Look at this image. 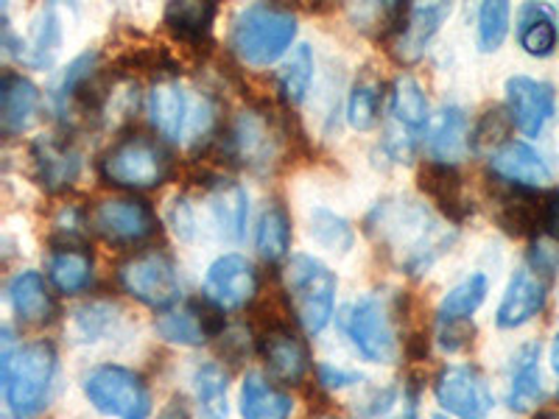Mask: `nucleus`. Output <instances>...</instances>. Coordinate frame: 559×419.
Here are the masks:
<instances>
[{
	"label": "nucleus",
	"mask_w": 559,
	"mask_h": 419,
	"mask_svg": "<svg viewBox=\"0 0 559 419\" xmlns=\"http://www.w3.org/2000/svg\"><path fill=\"white\" fill-rule=\"evenodd\" d=\"M261 356L269 372L283 383L306 381V375L311 372V352H308L306 342L286 324H274L263 333Z\"/></svg>",
	"instance_id": "4be33fe9"
},
{
	"label": "nucleus",
	"mask_w": 559,
	"mask_h": 419,
	"mask_svg": "<svg viewBox=\"0 0 559 419\" xmlns=\"http://www.w3.org/2000/svg\"><path fill=\"white\" fill-rule=\"evenodd\" d=\"M381 82L372 73H364L347 96V123L356 132H369L381 121Z\"/></svg>",
	"instance_id": "58836bf2"
},
{
	"label": "nucleus",
	"mask_w": 559,
	"mask_h": 419,
	"mask_svg": "<svg viewBox=\"0 0 559 419\" xmlns=\"http://www.w3.org/2000/svg\"><path fill=\"white\" fill-rule=\"evenodd\" d=\"M509 20H512V7L503 0H489L478 7L476 32H478V48L484 53H496L503 45L509 34Z\"/></svg>",
	"instance_id": "79ce46f5"
},
{
	"label": "nucleus",
	"mask_w": 559,
	"mask_h": 419,
	"mask_svg": "<svg viewBox=\"0 0 559 419\" xmlns=\"http://www.w3.org/2000/svg\"><path fill=\"white\" fill-rule=\"evenodd\" d=\"M498 222L512 236H534L537 229H543V199L537 196V191L515 188L501 199Z\"/></svg>",
	"instance_id": "c9c22d12"
},
{
	"label": "nucleus",
	"mask_w": 559,
	"mask_h": 419,
	"mask_svg": "<svg viewBox=\"0 0 559 419\" xmlns=\"http://www.w3.org/2000/svg\"><path fill=\"white\" fill-rule=\"evenodd\" d=\"M48 277L59 294H82L93 286V254L87 249H53L48 258Z\"/></svg>",
	"instance_id": "c85d7f7f"
},
{
	"label": "nucleus",
	"mask_w": 559,
	"mask_h": 419,
	"mask_svg": "<svg viewBox=\"0 0 559 419\" xmlns=\"http://www.w3.org/2000/svg\"><path fill=\"white\" fill-rule=\"evenodd\" d=\"M207 204L218 232L227 241H241L249 222V193L236 179L213 177L207 182Z\"/></svg>",
	"instance_id": "393cba45"
},
{
	"label": "nucleus",
	"mask_w": 559,
	"mask_h": 419,
	"mask_svg": "<svg viewBox=\"0 0 559 419\" xmlns=\"http://www.w3.org/2000/svg\"><path fill=\"white\" fill-rule=\"evenodd\" d=\"M299 23L292 9L272 3H252L233 17L229 45L249 68H269L294 51Z\"/></svg>",
	"instance_id": "7ed1b4c3"
},
{
	"label": "nucleus",
	"mask_w": 559,
	"mask_h": 419,
	"mask_svg": "<svg viewBox=\"0 0 559 419\" xmlns=\"http://www.w3.org/2000/svg\"><path fill=\"white\" fill-rule=\"evenodd\" d=\"M286 129L266 109H243L222 137V157L252 173H269L283 157Z\"/></svg>",
	"instance_id": "423d86ee"
},
{
	"label": "nucleus",
	"mask_w": 559,
	"mask_h": 419,
	"mask_svg": "<svg viewBox=\"0 0 559 419\" xmlns=\"http://www.w3.org/2000/svg\"><path fill=\"white\" fill-rule=\"evenodd\" d=\"M218 7L216 3H199V0H188V3H168L166 20L168 32L177 39L188 45H199L202 39L210 37L213 20H216Z\"/></svg>",
	"instance_id": "72a5a7b5"
},
{
	"label": "nucleus",
	"mask_w": 559,
	"mask_h": 419,
	"mask_svg": "<svg viewBox=\"0 0 559 419\" xmlns=\"http://www.w3.org/2000/svg\"><path fill=\"white\" fill-rule=\"evenodd\" d=\"M9 306H12L14 316L26 324H48L57 316V302H53V294L48 288V283L43 279V274L32 272H17L7 286Z\"/></svg>",
	"instance_id": "a878e982"
},
{
	"label": "nucleus",
	"mask_w": 559,
	"mask_h": 419,
	"mask_svg": "<svg viewBox=\"0 0 559 419\" xmlns=\"http://www.w3.org/2000/svg\"><path fill=\"white\" fill-rule=\"evenodd\" d=\"M87 241V216L76 204H64L53 216L51 243L53 249H84Z\"/></svg>",
	"instance_id": "37998d69"
},
{
	"label": "nucleus",
	"mask_w": 559,
	"mask_h": 419,
	"mask_svg": "<svg viewBox=\"0 0 559 419\" xmlns=\"http://www.w3.org/2000/svg\"><path fill=\"white\" fill-rule=\"evenodd\" d=\"M548 283L528 266L518 268L507 283V291L501 297V306L496 311V324L501 331H518L532 319L546 311Z\"/></svg>",
	"instance_id": "6ab92c4d"
},
{
	"label": "nucleus",
	"mask_w": 559,
	"mask_h": 419,
	"mask_svg": "<svg viewBox=\"0 0 559 419\" xmlns=\"http://www.w3.org/2000/svg\"><path fill=\"white\" fill-rule=\"evenodd\" d=\"M518 43L528 57H551L559 43L557 23L551 12L537 3H528L518 14Z\"/></svg>",
	"instance_id": "f704fd0d"
},
{
	"label": "nucleus",
	"mask_w": 559,
	"mask_h": 419,
	"mask_svg": "<svg viewBox=\"0 0 559 419\" xmlns=\"http://www.w3.org/2000/svg\"><path fill=\"white\" fill-rule=\"evenodd\" d=\"M62 17H59L57 7H43L37 12V17L32 20V28H28V39H14L12 28H9L7 12H3V45L12 57H17L20 62L28 64V68L45 70L51 68L53 59H57L59 48H62Z\"/></svg>",
	"instance_id": "dca6fc26"
},
{
	"label": "nucleus",
	"mask_w": 559,
	"mask_h": 419,
	"mask_svg": "<svg viewBox=\"0 0 559 419\" xmlns=\"http://www.w3.org/2000/svg\"><path fill=\"white\" fill-rule=\"evenodd\" d=\"M433 419H451V417H433Z\"/></svg>",
	"instance_id": "bf43d9fd"
},
{
	"label": "nucleus",
	"mask_w": 559,
	"mask_h": 419,
	"mask_svg": "<svg viewBox=\"0 0 559 419\" xmlns=\"http://www.w3.org/2000/svg\"><path fill=\"white\" fill-rule=\"evenodd\" d=\"M364 229L378 249L408 277L431 272L453 249L459 232L428 204L408 196L381 199L364 218Z\"/></svg>",
	"instance_id": "f257e3e1"
},
{
	"label": "nucleus",
	"mask_w": 559,
	"mask_h": 419,
	"mask_svg": "<svg viewBox=\"0 0 559 419\" xmlns=\"http://www.w3.org/2000/svg\"><path fill=\"white\" fill-rule=\"evenodd\" d=\"M222 352L233 361H241L252 352V342H249V327L243 324H233V327H224L222 336Z\"/></svg>",
	"instance_id": "603ef678"
},
{
	"label": "nucleus",
	"mask_w": 559,
	"mask_h": 419,
	"mask_svg": "<svg viewBox=\"0 0 559 419\" xmlns=\"http://www.w3.org/2000/svg\"><path fill=\"white\" fill-rule=\"evenodd\" d=\"M3 419H14V417H3Z\"/></svg>",
	"instance_id": "052dcab7"
},
{
	"label": "nucleus",
	"mask_w": 559,
	"mask_h": 419,
	"mask_svg": "<svg viewBox=\"0 0 559 419\" xmlns=\"http://www.w3.org/2000/svg\"><path fill=\"white\" fill-rule=\"evenodd\" d=\"M118 283L129 297L154 311H174L182 302V279L177 263L159 249L132 254L118 268Z\"/></svg>",
	"instance_id": "6e6552de"
},
{
	"label": "nucleus",
	"mask_w": 559,
	"mask_h": 419,
	"mask_svg": "<svg viewBox=\"0 0 559 419\" xmlns=\"http://www.w3.org/2000/svg\"><path fill=\"white\" fill-rule=\"evenodd\" d=\"M0 381L7 406L17 419L34 417L51 400L53 381L59 372V356L51 342H14L12 327H3L0 338Z\"/></svg>",
	"instance_id": "f03ea898"
},
{
	"label": "nucleus",
	"mask_w": 559,
	"mask_h": 419,
	"mask_svg": "<svg viewBox=\"0 0 559 419\" xmlns=\"http://www.w3.org/2000/svg\"><path fill=\"white\" fill-rule=\"evenodd\" d=\"M317 73V59H313L311 45H297L277 70V93L288 107H297L308 98Z\"/></svg>",
	"instance_id": "2f4dec72"
},
{
	"label": "nucleus",
	"mask_w": 559,
	"mask_h": 419,
	"mask_svg": "<svg viewBox=\"0 0 559 419\" xmlns=\"http://www.w3.org/2000/svg\"><path fill=\"white\" fill-rule=\"evenodd\" d=\"M254 249L266 263H280L288 258V252H292V218H288L283 204L272 202L263 207L258 229H254Z\"/></svg>",
	"instance_id": "7c9ffc66"
},
{
	"label": "nucleus",
	"mask_w": 559,
	"mask_h": 419,
	"mask_svg": "<svg viewBox=\"0 0 559 419\" xmlns=\"http://www.w3.org/2000/svg\"><path fill=\"white\" fill-rule=\"evenodd\" d=\"M82 388L90 406L112 419H148L154 411L146 381L121 363L93 367L84 375Z\"/></svg>",
	"instance_id": "0eeeda50"
},
{
	"label": "nucleus",
	"mask_w": 559,
	"mask_h": 419,
	"mask_svg": "<svg viewBox=\"0 0 559 419\" xmlns=\"http://www.w3.org/2000/svg\"><path fill=\"white\" fill-rule=\"evenodd\" d=\"M34 177L48 193L68 191L82 177V152L62 134H39L32 143Z\"/></svg>",
	"instance_id": "2eb2a0df"
},
{
	"label": "nucleus",
	"mask_w": 559,
	"mask_h": 419,
	"mask_svg": "<svg viewBox=\"0 0 559 419\" xmlns=\"http://www.w3.org/2000/svg\"><path fill=\"white\" fill-rule=\"evenodd\" d=\"M157 333L163 342L179 344V347H202L210 338H218L224 333V311L204 302H185L174 311H166L157 319Z\"/></svg>",
	"instance_id": "4468645a"
},
{
	"label": "nucleus",
	"mask_w": 559,
	"mask_h": 419,
	"mask_svg": "<svg viewBox=\"0 0 559 419\" xmlns=\"http://www.w3.org/2000/svg\"><path fill=\"white\" fill-rule=\"evenodd\" d=\"M537 419H559V411H543Z\"/></svg>",
	"instance_id": "4d7b16f0"
},
{
	"label": "nucleus",
	"mask_w": 559,
	"mask_h": 419,
	"mask_svg": "<svg viewBox=\"0 0 559 419\" xmlns=\"http://www.w3.org/2000/svg\"><path fill=\"white\" fill-rule=\"evenodd\" d=\"M509 127H512V118H509V112L503 115L501 109H487V112L478 118V123L473 127V148L476 152H484V148H489V154L498 152V148L507 143V132Z\"/></svg>",
	"instance_id": "a18cd8bd"
},
{
	"label": "nucleus",
	"mask_w": 559,
	"mask_h": 419,
	"mask_svg": "<svg viewBox=\"0 0 559 419\" xmlns=\"http://www.w3.org/2000/svg\"><path fill=\"white\" fill-rule=\"evenodd\" d=\"M166 218H168V227L174 229V236L179 238V241H193L197 238V213H193L191 202L185 196H177L171 199V204H168L166 210Z\"/></svg>",
	"instance_id": "49530a36"
},
{
	"label": "nucleus",
	"mask_w": 559,
	"mask_h": 419,
	"mask_svg": "<svg viewBox=\"0 0 559 419\" xmlns=\"http://www.w3.org/2000/svg\"><path fill=\"white\" fill-rule=\"evenodd\" d=\"M471 137L473 129L467 112L459 104H445L428 123L426 152L431 163L456 168L473 148Z\"/></svg>",
	"instance_id": "412c9836"
},
{
	"label": "nucleus",
	"mask_w": 559,
	"mask_h": 419,
	"mask_svg": "<svg viewBox=\"0 0 559 419\" xmlns=\"http://www.w3.org/2000/svg\"><path fill=\"white\" fill-rule=\"evenodd\" d=\"M507 112L512 127L526 137H540L546 123L557 112V96L548 82L532 76H509L507 79Z\"/></svg>",
	"instance_id": "ddd939ff"
},
{
	"label": "nucleus",
	"mask_w": 559,
	"mask_h": 419,
	"mask_svg": "<svg viewBox=\"0 0 559 419\" xmlns=\"http://www.w3.org/2000/svg\"><path fill=\"white\" fill-rule=\"evenodd\" d=\"M317 378L319 383H322L324 388H331V392H342V388H353L361 383V372L336 367V363H319Z\"/></svg>",
	"instance_id": "3c124183"
},
{
	"label": "nucleus",
	"mask_w": 559,
	"mask_h": 419,
	"mask_svg": "<svg viewBox=\"0 0 559 419\" xmlns=\"http://www.w3.org/2000/svg\"><path fill=\"white\" fill-rule=\"evenodd\" d=\"M308 238L317 247L328 249L333 254H347L356 247V229L344 216L333 213L331 207H311L308 213Z\"/></svg>",
	"instance_id": "4c0bfd02"
},
{
	"label": "nucleus",
	"mask_w": 559,
	"mask_h": 419,
	"mask_svg": "<svg viewBox=\"0 0 559 419\" xmlns=\"http://www.w3.org/2000/svg\"><path fill=\"white\" fill-rule=\"evenodd\" d=\"M138 104H140L138 82H132V79H118V82L109 84V93L107 98H104V107H102V121H107L109 127L129 121V118L138 112Z\"/></svg>",
	"instance_id": "c03bdc74"
},
{
	"label": "nucleus",
	"mask_w": 559,
	"mask_h": 419,
	"mask_svg": "<svg viewBox=\"0 0 559 419\" xmlns=\"http://www.w3.org/2000/svg\"><path fill=\"white\" fill-rule=\"evenodd\" d=\"M204 299L218 311H241L258 294V272L252 261L238 252H227L210 263L202 283Z\"/></svg>",
	"instance_id": "9b49d317"
},
{
	"label": "nucleus",
	"mask_w": 559,
	"mask_h": 419,
	"mask_svg": "<svg viewBox=\"0 0 559 419\" xmlns=\"http://www.w3.org/2000/svg\"><path fill=\"white\" fill-rule=\"evenodd\" d=\"M39 107H43V96H39V87L32 79L14 73V70L3 73V82H0V129L7 137L32 129Z\"/></svg>",
	"instance_id": "b1692460"
},
{
	"label": "nucleus",
	"mask_w": 559,
	"mask_h": 419,
	"mask_svg": "<svg viewBox=\"0 0 559 419\" xmlns=\"http://www.w3.org/2000/svg\"><path fill=\"white\" fill-rule=\"evenodd\" d=\"M93 227L115 247H134L157 232V216L143 199H107L93 213Z\"/></svg>",
	"instance_id": "f8f14e48"
},
{
	"label": "nucleus",
	"mask_w": 559,
	"mask_h": 419,
	"mask_svg": "<svg viewBox=\"0 0 559 419\" xmlns=\"http://www.w3.org/2000/svg\"><path fill=\"white\" fill-rule=\"evenodd\" d=\"M98 171L104 182L123 191H152L168 182L174 159L159 140L146 134H127L104 152Z\"/></svg>",
	"instance_id": "39448f33"
},
{
	"label": "nucleus",
	"mask_w": 559,
	"mask_h": 419,
	"mask_svg": "<svg viewBox=\"0 0 559 419\" xmlns=\"http://www.w3.org/2000/svg\"><path fill=\"white\" fill-rule=\"evenodd\" d=\"M381 148L392 163H408L414 157V134L403 129L401 123H394L386 137L381 140Z\"/></svg>",
	"instance_id": "09e8293b"
},
{
	"label": "nucleus",
	"mask_w": 559,
	"mask_h": 419,
	"mask_svg": "<svg viewBox=\"0 0 559 419\" xmlns=\"http://www.w3.org/2000/svg\"><path fill=\"white\" fill-rule=\"evenodd\" d=\"M146 112L159 137L168 140V143H179V140L188 137L193 112H197V101L188 96V89L177 79H159L148 89Z\"/></svg>",
	"instance_id": "f3484780"
},
{
	"label": "nucleus",
	"mask_w": 559,
	"mask_h": 419,
	"mask_svg": "<svg viewBox=\"0 0 559 419\" xmlns=\"http://www.w3.org/2000/svg\"><path fill=\"white\" fill-rule=\"evenodd\" d=\"M548 363H551L554 375L559 378V331H557V336L551 338V347H548Z\"/></svg>",
	"instance_id": "6e6d98bb"
},
{
	"label": "nucleus",
	"mask_w": 559,
	"mask_h": 419,
	"mask_svg": "<svg viewBox=\"0 0 559 419\" xmlns=\"http://www.w3.org/2000/svg\"><path fill=\"white\" fill-rule=\"evenodd\" d=\"M397 388L394 386H386V388H376V392L369 394L367 400L361 403V408H358V414H361V419H381L386 417L389 411H392V406L397 403Z\"/></svg>",
	"instance_id": "864d4df0"
},
{
	"label": "nucleus",
	"mask_w": 559,
	"mask_h": 419,
	"mask_svg": "<svg viewBox=\"0 0 559 419\" xmlns=\"http://www.w3.org/2000/svg\"><path fill=\"white\" fill-rule=\"evenodd\" d=\"M540 342H526L515 349V356L509 361V381H507V406L512 411H532L540 406L546 383H543L540 369Z\"/></svg>",
	"instance_id": "5701e85b"
},
{
	"label": "nucleus",
	"mask_w": 559,
	"mask_h": 419,
	"mask_svg": "<svg viewBox=\"0 0 559 419\" xmlns=\"http://www.w3.org/2000/svg\"><path fill=\"white\" fill-rule=\"evenodd\" d=\"M489 294L487 274L476 272L459 279L456 286L439 299L437 308V324H453V322H471L473 313L484 306V299Z\"/></svg>",
	"instance_id": "c756f323"
},
{
	"label": "nucleus",
	"mask_w": 559,
	"mask_h": 419,
	"mask_svg": "<svg viewBox=\"0 0 559 419\" xmlns=\"http://www.w3.org/2000/svg\"><path fill=\"white\" fill-rule=\"evenodd\" d=\"M283 279H286L288 302H292V311L297 316L299 327L308 336H319L331 324L333 313H336V272H331L313 254L299 252L288 258Z\"/></svg>",
	"instance_id": "20e7f679"
},
{
	"label": "nucleus",
	"mask_w": 559,
	"mask_h": 419,
	"mask_svg": "<svg viewBox=\"0 0 559 419\" xmlns=\"http://www.w3.org/2000/svg\"><path fill=\"white\" fill-rule=\"evenodd\" d=\"M243 419H292L294 400L283 388L269 383L261 372H249L238 394Z\"/></svg>",
	"instance_id": "cd10ccee"
},
{
	"label": "nucleus",
	"mask_w": 559,
	"mask_h": 419,
	"mask_svg": "<svg viewBox=\"0 0 559 419\" xmlns=\"http://www.w3.org/2000/svg\"><path fill=\"white\" fill-rule=\"evenodd\" d=\"M419 188L442 210V216L451 224L464 222L471 216V199L464 196V182L453 166H439V163H426V168L419 171Z\"/></svg>",
	"instance_id": "bb28decb"
},
{
	"label": "nucleus",
	"mask_w": 559,
	"mask_h": 419,
	"mask_svg": "<svg viewBox=\"0 0 559 419\" xmlns=\"http://www.w3.org/2000/svg\"><path fill=\"white\" fill-rule=\"evenodd\" d=\"M451 14V3H414V7H406L401 28L392 39V57L403 64L419 62L426 57L428 43L437 37V32Z\"/></svg>",
	"instance_id": "a211bd4d"
},
{
	"label": "nucleus",
	"mask_w": 559,
	"mask_h": 419,
	"mask_svg": "<svg viewBox=\"0 0 559 419\" xmlns=\"http://www.w3.org/2000/svg\"><path fill=\"white\" fill-rule=\"evenodd\" d=\"M344 331L358 356L367 358L369 363H394L401 352L397 331H394L392 308L383 297L364 294L353 306L347 308L344 316Z\"/></svg>",
	"instance_id": "1a4fd4ad"
},
{
	"label": "nucleus",
	"mask_w": 559,
	"mask_h": 419,
	"mask_svg": "<svg viewBox=\"0 0 559 419\" xmlns=\"http://www.w3.org/2000/svg\"><path fill=\"white\" fill-rule=\"evenodd\" d=\"M433 397L453 419H487L496 406L487 378L471 363H448L433 381Z\"/></svg>",
	"instance_id": "9d476101"
},
{
	"label": "nucleus",
	"mask_w": 559,
	"mask_h": 419,
	"mask_svg": "<svg viewBox=\"0 0 559 419\" xmlns=\"http://www.w3.org/2000/svg\"><path fill=\"white\" fill-rule=\"evenodd\" d=\"M392 115L394 123H401L412 134L423 132L431 123V109H428V96L423 84L414 76L403 73L392 84Z\"/></svg>",
	"instance_id": "473e14b6"
},
{
	"label": "nucleus",
	"mask_w": 559,
	"mask_h": 419,
	"mask_svg": "<svg viewBox=\"0 0 559 419\" xmlns=\"http://www.w3.org/2000/svg\"><path fill=\"white\" fill-rule=\"evenodd\" d=\"M317 419H336V417H331V414H322V417H317Z\"/></svg>",
	"instance_id": "13d9d810"
},
{
	"label": "nucleus",
	"mask_w": 559,
	"mask_h": 419,
	"mask_svg": "<svg viewBox=\"0 0 559 419\" xmlns=\"http://www.w3.org/2000/svg\"><path fill=\"white\" fill-rule=\"evenodd\" d=\"M528 268L537 272L540 277H551L559 268V243L548 241H534L532 252H528Z\"/></svg>",
	"instance_id": "8fccbe9b"
},
{
	"label": "nucleus",
	"mask_w": 559,
	"mask_h": 419,
	"mask_svg": "<svg viewBox=\"0 0 559 419\" xmlns=\"http://www.w3.org/2000/svg\"><path fill=\"white\" fill-rule=\"evenodd\" d=\"M98 70H102V57H98V51L79 53V57L73 59V62H70L57 79H53L51 84L53 112H59V109L70 101V96H73L84 82H90V79L96 76Z\"/></svg>",
	"instance_id": "a19ab883"
},
{
	"label": "nucleus",
	"mask_w": 559,
	"mask_h": 419,
	"mask_svg": "<svg viewBox=\"0 0 559 419\" xmlns=\"http://www.w3.org/2000/svg\"><path fill=\"white\" fill-rule=\"evenodd\" d=\"M543 232L554 243H559V191L543 196Z\"/></svg>",
	"instance_id": "5fc2aeb1"
},
{
	"label": "nucleus",
	"mask_w": 559,
	"mask_h": 419,
	"mask_svg": "<svg viewBox=\"0 0 559 419\" xmlns=\"http://www.w3.org/2000/svg\"><path fill=\"white\" fill-rule=\"evenodd\" d=\"M193 392L204 419H227L229 383L227 372L216 361H204L193 369Z\"/></svg>",
	"instance_id": "e433bc0d"
},
{
	"label": "nucleus",
	"mask_w": 559,
	"mask_h": 419,
	"mask_svg": "<svg viewBox=\"0 0 559 419\" xmlns=\"http://www.w3.org/2000/svg\"><path fill=\"white\" fill-rule=\"evenodd\" d=\"M118 313L121 311H118V306H112V302L93 299V302H87V306L73 311V336H76V342L84 344L102 342L109 331H115Z\"/></svg>",
	"instance_id": "ea45409f"
},
{
	"label": "nucleus",
	"mask_w": 559,
	"mask_h": 419,
	"mask_svg": "<svg viewBox=\"0 0 559 419\" xmlns=\"http://www.w3.org/2000/svg\"><path fill=\"white\" fill-rule=\"evenodd\" d=\"M489 171L496 173L501 182H509L512 188L523 191H540L551 184L554 173L543 154L532 148L523 140H507L498 152L489 154Z\"/></svg>",
	"instance_id": "aec40b11"
},
{
	"label": "nucleus",
	"mask_w": 559,
	"mask_h": 419,
	"mask_svg": "<svg viewBox=\"0 0 559 419\" xmlns=\"http://www.w3.org/2000/svg\"><path fill=\"white\" fill-rule=\"evenodd\" d=\"M473 322H453V324H437V342L445 352H462L473 344Z\"/></svg>",
	"instance_id": "de8ad7c7"
}]
</instances>
